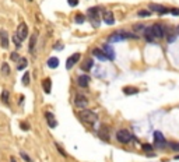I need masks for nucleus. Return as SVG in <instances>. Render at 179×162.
I'll list each match as a JSON object with an SVG mask.
<instances>
[{
	"label": "nucleus",
	"mask_w": 179,
	"mask_h": 162,
	"mask_svg": "<svg viewBox=\"0 0 179 162\" xmlns=\"http://www.w3.org/2000/svg\"><path fill=\"white\" fill-rule=\"evenodd\" d=\"M153 34L157 39H161V38H165V28L161 24H154L153 27Z\"/></svg>",
	"instance_id": "1a4fd4ad"
},
{
	"label": "nucleus",
	"mask_w": 179,
	"mask_h": 162,
	"mask_svg": "<svg viewBox=\"0 0 179 162\" xmlns=\"http://www.w3.org/2000/svg\"><path fill=\"white\" fill-rule=\"evenodd\" d=\"M20 126H21V130H29V124H27V123H21Z\"/></svg>",
	"instance_id": "ea45409f"
},
{
	"label": "nucleus",
	"mask_w": 179,
	"mask_h": 162,
	"mask_svg": "<svg viewBox=\"0 0 179 162\" xmlns=\"http://www.w3.org/2000/svg\"><path fill=\"white\" fill-rule=\"evenodd\" d=\"M92 55H94L95 58L98 59V60H101V61L109 60V58L105 55V52H104L102 49H99V48H94V49H92Z\"/></svg>",
	"instance_id": "f8f14e48"
},
{
	"label": "nucleus",
	"mask_w": 179,
	"mask_h": 162,
	"mask_svg": "<svg viewBox=\"0 0 179 162\" xmlns=\"http://www.w3.org/2000/svg\"><path fill=\"white\" fill-rule=\"evenodd\" d=\"M116 140L122 144H129L130 141L133 140V134L126 129H122V130H118L116 131Z\"/></svg>",
	"instance_id": "7ed1b4c3"
},
{
	"label": "nucleus",
	"mask_w": 179,
	"mask_h": 162,
	"mask_svg": "<svg viewBox=\"0 0 179 162\" xmlns=\"http://www.w3.org/2000/svg\"><path fill=\"white\" fill-rule=\"evenodd\" d=\"M10 59L13 61H18L21 58H20V55L17 53V52H11V53H10Z\"/></svg>",
	"instance_id": "c756f323"
},
{
	"label": "nucleus",
	"mask_w": 179,
	"mask_h": 162,
	"mask_svg": "<svg viewBox=\"0 0 179 162\" xmlns=\"http://www.w3.org/2000/svg\"><path fill=\"white\" fill-rule=\"evenodd\" d=\"M123 92L126 95H134V94H137V92H139V90H137L136 87H124Z\"/></svg>",
	"instance_id": "5701e85b"
},
{
	"label": "nucleus",
	"mask_w": 179,
	"mask_h": 162,
	"mask_svg": "<svg viewBox=\"0 0 179 162\" xmlns=\"http://www.w3.org/2000/svg\"><path fill=\"white\" fill-rule=\"evenodd\" d=\"M10 162H18V161H17V159L14 158V157H11V158H10Z\"/></svg>",
	"instance_id": "a19ab883"
},
{
	"label": "nucleus",
	"mask_w": 179,
	"mask_h": 162,
	"mask_svg": "<svg viewBox=\"0 0 179 162\" xmlns=\"http://www.w3.org/2000/svg\"><path fill=\"white\" fill-rule=\"evenodd\" d=\"M175 159H178V161H179V155H178V157H176V158Z\"/></svg>",
	"instance_id": "37998d69"
},
{
	"label": "nucleus",
	"mask_w": 179,
	"mask_h": 162,
	"mask_svg": "<svg viewBox=\"0 0 179 162\" xmlns=\"http://www.w3.org/2000/svg\"><path fill=\"white\" fill-rule=\"evenodd\" d=\"M171 147H172V150H174V151H179V143H175V144H171Z\"/></svg>",
	"instance_id": "58836bf2"
},
{
	"label": "nucleus",
	"mask_w": 179,
	"mask_h": 162,
	"mask_svg": "<svg viewBox=\"0 0 179 162\" xmlns=\"http://www.w3.org/2000/svg\"><path fill=\"white\" fill-rule=\"evenodd\" d=\"M17 35H18V38L21 41H24V39H27L28 38V27H27V24L25 22H21L18 25V28H17Z\"/></svg>",
	"instance_id": "0eeeda50"
},
{
	"label": "nucleus",
	"mask_w": 179,
	"mask_h": 162,
	"mask_svg": "<svg viewBox=\"0 0 179 162\" xmlns=\"http://www.w3.org/2000/svg\"><path fill=\"white\" fill-rule=\"evenodd\" d=\"M48 66L51 68H56L59 66V59L55 58V56H52V58L48 59Z\"/></svg>",
	"instance_id": "4be33fe9"
},
{
	"label": "nucleus",
	"mask_w": 179,
	"mask_h": 162,
	"mask_svg": "<svg viewBox=\"0 0 179 162\" xmlns=\"http://www.w3.org/2000/svg\"><path fill=\"white\" fill-rule=\"evenodd\" d=\"M128 38H137V36L130 35V34L124 32V31H118V32H113L108 38V41L109 42H121V41H124V39H128Z\"/></svg>",
	"instance_id": "20e7f679"
},
{
	"label": "nucleus",
	"mask_w": 179,
	"mask_h": 162,
	"mask_svg": "<svg viewBox=\"0 0 179 162\" xmlns=\"http://www.w3.org/2000/svg\"><path fill=\"white\" fill-rule=\"evenodd\" d=\"M2 102L3 104H8V91L7 90H4L2 92Z\"/></svg>",
	"instance_id": "cd10ccee"
},
{
	"label": "nucleus",
	"mask_w": 179,
	"mask_h": 162,
	"mask_svg": "<svg viewBox=\"0 0 179 162\" xmlns=\"http://www.w3.org/2000/svg\"><path fill=\"white\" fill-rule=\"evenodd\" d=\"M37 34H32V35L29 36V52L31 53H34V51H35V43H37Z\"/></svg>",
	"instance_id": "412c9836"
},
{
	"label": "nucleus",
	"mask_w": 179,
	"mask_h": 162,
	"mask_svg": "<svg viewBox=\"0 0 179 162\" xmlns=\"http://www.w3.org/2000/svg\"><path fill=\"white\" fill-rule=\"evenodd\" d=\"M28 84H29V73L27 71L25 74L22 76V85H24V87H27Z\"/></svg>",
	"instance_id": "c85d7f7f"
},
{
	"label": "nucleus",
	"mask_w": 179,
	"mask_h": 162,
	"mask_svg": "<svg viewBox=\"0 0 179 162\" xmlns=\"http://www.w3.org/2000/svg\"><path fill=\"white\" fill-rule=\"evenodd\" d=\"M98 136L102 138V140H105V141H108L109 140V131H108V129H106L105 126L104 127H101L99 129V131H98Z\"/></svg>",
	"instance_id": "aec40b11"
},
{
	"label": "nucleus",
	"mask_w": 179,
	"mask_h": 162,
	"mask_svg": "<svg viewBox=\"0 0 179 162\" xmlns=\"http://www.w3.org/2000/svg\"><path fill=\"white\" fill-rule=\"evenodd\" d=\"M55 145H56V148H58V151L60 152V154L63 155V157H67V154H66V151H65V150H63V147L60 144H59V143H55Z\"/></svg>",
	"instance_id": "7c9ffc66"
},
{
	"label": "nucleus",
	"mask_w": 179,
	"mask_h": 162,
	"mask_svg": "<svg viewBox=\"0 0 179 162\" xmlns=\"http://www.w3.org/2000/svg\"><path fill=\"white\" fill-rule=\"evenodd\" d=\"M102 48H104L102 51L105 52V55L109 58V60H113V59H115V51H113V48L111 46V45H104Z\"/></svg>",
	"instance_id": "f3484780"
},
{
	"label": "nucleus",
	"mask_w": 179,
	"mask_h": 162,
	"mask_svg": "<svg viewBox=\"0 0 179 162\" xmlns=\"http://www.w3.org/2000/svg\"><path fill=\"white\" fill-rule=\"evenodd\" d=\"M27 64H28V60L24 58H21L18 60V64H17V70H24V68L27 67Z\"/></svg>",
	"instance_id": "b1692460"
},
{
	"label": "nucleus",
	"mask_w": 179,
	"mask_h": 162,
	"mask_svg": "<svg viewBox=\"0 0 179 162\" xmlns=\"http://www.w3.org/2000/svg\"><path fill=\"white\" fill-rule=\"evenodd\" d=\"M55 49H56V51H60V49H63V43L60 42V41L55 43Z\"/></svg>",
	"instance_id": "4c0bfd02"
},
{
	"label": "nucleus",
	"mask_w": 179,
	"mask_h": 162,
	"mask_svg": "<svg viewBox=\"0 0 179 162\" xmlns=\"http://www.w3.org/2000/svg\"><path fill=\"white\" fill-rule=\"evenodd\" d=\"M137 15H139V17H150L151 13L150 11H146V10H140L139 13H137Z\"/></svg>",
	"instance_id": "2f4dec72"
},
{
	"label": "nucleus",
	"mask_w": 179,
	"mask_h": 162,
	"mask_svg": "<svg viewBox=\"0 0 179 162\" xmlns=\"http://www.w3.org/2000/svg\"><path fill=\"white\" fill-rule=\"evenodd\" d=\"M81 55L80 53H74L71 55V56H69V59L66 60V68L67 70H71V68L74 67V64H77V61L80 60Z\"/></svg>",
	"instance_id": "9d476101"
},
{
	"label": "nucleus",
	"mask_w": 179,
	"mask_h": 162,
	"mask_svg": "<svg viewBox=\"0 0 179 162\" xmlns=\"http://www.w3.org/2000/svg\"><path fill=\"white\" fill-rule=\"evenodd\" d=\"M78 116H80V119L84 123H87V124H94V123L98 120V116L95 115L92 111H90V109H81Z\"/></svg>",
	"instance_id": "f257e3e1"
},
{
	"label": "nucleus",
	"mask_w": 179,
	"mask_h": 162,
	"mask_svg": "<svg viewBox=\"0 0 179 162\" xmlns=\"http://www.w3.org/2000/svg\"><path fill=\"white\" fill-rule=\"evenodd\" d=\"M176 34L179 35V25H178V28H176Z\"/></svg>",
	"instance_id": "79ce46f5"
},
{
	"label": "nucleus",
	"mask_w": 179,
	"mask_h": 162,
	"mask_svg": "<svg viewBox=\"0 0 179 162\" xmlns=\"http://www.w3.org/2000/svg\"><path fill=\"white\" fill-rule=\"evenodd\" d=\"M148 8H150L151 11L158 13V14H167V13H169V8L168 7L161 6V4H157V3H150V4H148Z\"/></svg>",
	"instance_id": "6e6552de"
},
{
	"label": "nucleus",
	"mask_w": 179,
	"mask_h": 162,
	"mask_svg": "<svg viewBox=\"0 0 179 162\" xmlns=\"http://www.w3.org/2000/svg\"><path fill=\"white\" fill-rule=\"evenodd\" d=\"M101 10L99 7H91V8H88L87 11V17L88 20H90V22H91V25L92 27H99V22H101V20H99V14H98V11Z\"/></svg>",
	"instance_id": "f03ea898"
},
{
	"label": "nucleus",
	"mask_w": 179,
	"mask_h": 162,
	"mask_svg": "<svg viewBox=\"0 0 179 162\" xmlns=\"http://www.w3.org/2000/svg\"><path fill=\"white\" fill-rule=\"evenodd\" d=\"M13 42H14V45H15V48H17V49H18V48H21V42H22V41L18 38V35H17V34L13 36Z\"/></svg>",
	"instance_id": "a878e982"
},
{
	"label": "nucleus",
	"mask_w": 179,
	"mask_h": 162,
	"mask_svg": "<svg viewBox=\"0 0 179 162\" xmlns=\"http://www.w3.org/2000/svg\"><path fill=\"white\" fill-rule=\"evenodd\" d=\"M42 88H44L45 94H51L52 92V81L49 78H45L42 81Z\"/></svg>",
	"instance_id": "a211bd4d"
},
{
	"label": "nucleus",
	"mask_w": 179,
	"mask_h": 162,
	"mask_svg": "<svg viewBox=\"0 0 179 162\" xmlns=\"http://www.w3.org/2000/svg\"><path fill=\"white\" fill-rule=\"evenodd\" d=\"M169 13H171L172 15H179V8L174 7V8H171V10H169Z\"/></svg>",
	"instance_id": "e433bc0d"
},
{
	"label": "nucleus",
	"mask_w": 179,
	"mask_h": 162,
	"mask_svg": "<svg viewBox=\"0 0 179 162\" xmlns=\"http://www.w3.org/2000/svg\"><path fill=\"white\" fill-rule=\"evenodd\" d=\"M102 20L106 25H113L115 24V17H113V13H111V11H105L104 13Z\"/></svg>",
	"instance_id": "4468645a"
},
{
	"label": "nucleus",
	"mask_w": 179,
	"mask_h": 162,
	"mask_svg": "<svg viewBox=\"0 0 179 162\" xmlns=\"http://www.w3.org/2000/svg\"><path fill=\"white\" fill-rule=\"evenodd\" d=\"M167 140L161 131H154V147L155 148H165Z\"/></svg>",
	"instance_id": "39448f33"
},
{
	"label": "nucleus",
	"mask_w": 179,
	"mask_h": 162,
	"mask_svg": "<svg viewBox=\"0 0 179 162\" xmlns=\"http://www.w3.org/2000/svg\"><path fill=\"white\" fill-rule=\"evenodd\" d=\"M74 105L80 109H85L88 105L87 97H84V94H77L76 97H74Z\"/></svg>",
	"instance_id": "423d86ee"
},
{
	"label": "nucleus",
	"mask_w": 179,
	"mask_h": 162,
	"mask_svg": "<svg viewBox=\"0 0 179 162\" xmlns=\"http://www.w3.org/2000/svg\"><path fill=\"white\" fill-rule=\"evenodd\" d=\"M67 3H69V6H71V7H76L77 4H78V0H67Z\"/></svg>",
	"instance_id": "c9c22d12"
},
{
	"label": "nucleus",
	"mask_w": 179,
	"mask_h": 162,
	"mask_svg": "<svg viewBox=\"0 0 179 162\" xmlns=\"http://www.w3.org/2000/svg\"><path fill=\"white\" fill-rule=\"evenodd\" d=\"M2 74H3V76H8V74H10V66H8L7 63H3V64H2Z\"/></svg>",
	"instance_id": "393cba45"
},
{
	"label": "nucleus",
	"mask_w": 179,
	"mask_h": 162,
	"mask_svg": "<svg viewBox=\"0 0 179 162\" xmlns=\"http://www.w3.org/2000/svg\"><path fill=\"white\" fill-rule=\"evenodd\" d=\"M133 28H134V31H144L146 29V24H136Z\"/></svg>",
	"instance_id": "72a5a7b5"
},
{
	"label": "nucleus",
	"mask_w": 179,
	"mask_h": 162,
	"mask_svg": "<svg viewBox=\"0 0 179 162\" xmlns=\"http://www.w3.org/2000/svg\"><path fill=\"white\" fill-rule=\"evenodd\" d=\"M141 147H143V150H144L146 152H150V151H153L154 145H151V144H143Z\"/></svg>",
	"instance_id": "f704fd0d"
},
{
	"label": "nucleus",
	"mask_w": 179,
	"mask_h": 162,
	"mask_svg": "<svg viewBox=\"0 0 179 162\" xmlns=\"http://www.w3.org/2000/svg\"><path fill=\"white\" fill-rule=\"evenodd\" d=\"M20 155H21V158L24 159V161H25V162H32V159L29 158V155H27L24 151H21V152H20Z\"/></svg>",
	"instance_id": "473e14b6"
},
{
	"label": "nucleus",
	"mask_w": 179,
	"mask_h": 162,
	"mask_svg": "<svg viewBox=\"0 0 179 162\" xmlns=\"http://www.w3.org/2000/svg\"><path fill=\"white\" fill-rule=\"evenodd\" d=\"M74 21H76L77 24H83V22L85 21V15L84 14H77L76 18H74Z\"/></svg>",
	"instance_id": "bb28decb"
},
{
	"label": "nucleus",
	"mask_w": 179,
	"mask_h": 162,
	"mask_svg": "<svg viewBox=\"0 0 179 162\" xmlns=\"http://www.w3.org/2000/svg\"><path fill=\"white\" fill-rule=\"evenodd\" d=\"M77 84H78L81 88H85V87H88V84H90V77H88L87 74H81V76H78V78H77Z\"/></svg>",
	"instance_id": "2eb2a0df"
},
{
	"label": "nucleus",
	"mask_w": 179,
	"mask_h": 162,
	"mask_svg": "<svg viewBox=\"0 0 179 162\" xmlns=\"http://www.w3.org/2000/svg\"><path fill=\"white\" fill-rule=\"evenodd\" d=\"M144 36H146V39L148 41V42H153L154 41V34H153V28L151 27H146V29H144Z\"/></svg>",
	"instance_id": "6ab92c4d"
},
{
	"label": "nucleus",
	"mask_w": 179,
	"mask_h": 162,
	"mask_svg": "<svg viewBox=\"0 0 179 162\" xmlns=\"http://www.w3.org/2000/svg\"><path fill=\"white\" fill-rule=\"evenodd\" d=\"M92 66H94V60H92L91 58H87L84 60V63H83V66H81V70H83L84 73H87L92 68Z\"/></svg>",
	"instance_id": "dca6fc26"
},
{
	"label": "nucleus",
	"mask_w": 179,
	"mask_h": 162,
	"mask_svg": "<svg viewBox=\"0 0 179 162\" xmlns=\"http://www.w3.org/2000/svg\"><path fill=\"white\" fill-rule=\"evenodd\" d=\"M45 117H46V122L51 129H55V127L58 126V120L55 119V115H53L52 112H46V113H45Z\"/></svg>",
	"instance_id": "ddd939ff"
},
{
	"label": "nucleus",
	"mask_w": 179,
	"mask_h": 162,
	"mask_svg": "<svg viewBox=\"0 0 179 162\" xmlns=\"http://www.w3.org/2000/svg\"><path fill=\"white\" fill-rule=\"evenodd\" d=\"M0 45L3 49L8 48V34L6 29H0Z\"/></svg>",
	"instance_id": "9b49d317"
}]
</instances>
